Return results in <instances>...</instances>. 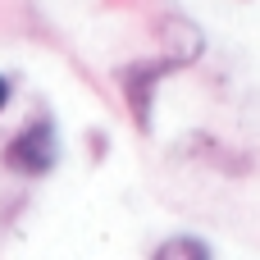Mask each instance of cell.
Instances as JSON below:
<instances>
[{
  "label": "cell",
  "instance_id": "cell-1",
  "mask_svg": "<svg viewBox=\"0 0 260 260\" xmlns=\"http://www.w3.org/2000/svg\"><path fill=\"white\" fill-rule=\"evenodd\" d=\"M5 169L23 174V178H46L59 165V128L50 114H32L9 142H5Z\"/></svg>",
  "mask_w": 260,
  "mask_h": 260
},
{
  "label": "cell",
  "instance_id": "cell-2",
  "mask_svg": "<svg viewBox=\"0 0 260 260\" xmlns=\"http://www.w3.org/2000/svg\"><path fill=\"white\" fill-rule=\"evenodd\" d=\"M174 69H183L178 59H137V64H123L119 69V87H123V101L137 119L142 133H151V101H155V87L160 78H169Z\"/></svg>",
  "mask_w": 260,
  "mask_h": 260
},
{
  "label": "cell",
  "instance_id": "cell-3",
  "mask_svg": "<svg viewBox=\"0 0 260 260\" xmlns=\"http://www.w3.org/2000/svg\"><path fill=\"white\" fill-rule=\"evenodd\" d=\"M151 260H215V251H210V242L197 238V233H174V238L155 242Z\"/></svg>",
  "mask_w": 260,
  "mask_h": 260
},
{
  "label": "cell",
  "instance_id": "cell-4",
  "mask_svg": "<svg viewBox=\"0 0 260 260\" xmlns=\"http://www.w3.org/2000/svg\"><path fill=\"white\" fill-rule=\"evenodd\" d=\"M9 96H14V87H9V78H5V73H0V110H5V105H9Z\"/></svg>",
  "mask_w": 260,
  "mask_h": 260
}]
</instances>
